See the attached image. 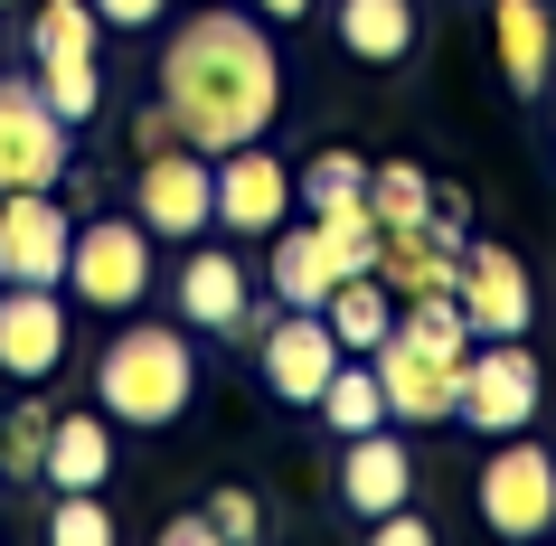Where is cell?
I'll return each instance as SVG.
<instances>
[{"mask_svg": "<svg viewBox=\"0 0 556 546\" xmlns=\"http://www.w3.org/2000/svg\"><path fill=\"white\" fill-rule=\"evenodd\" d=\"M161 104H170L179 142L207 161L236 142H264L283 114V48L245 10H189L179 38L161 48Z\"/></svg>", "mask_w": 556, "mask_h": 546, "instance_id": "1", "label": "cell"}, {"mask_svg": "<svg viewBox=\"0 0 556 546\" xmlns=\"http://www.w3.org/2000/svg\"><path fill=\"white\" fill-rule=\"evenodd\" d=\"M94 405L123 433H170L199 405V330L189 320H123L94 358Z\"/></svg>", "mask_w": 556, "mask_h": 546, "instance_id": "2", "label": "cell"}, {"mask_svg": "<svg viewBox=\"0 0 556 546\" xmlns=\"http://www.w3.org/2000/svg\"><path fill=\"white\" fill-rule=\"evenodd\" d=\"M151 245L161 236L142 227V217H86L76 227V245H66V302H86V312H142L151 302Z\"/></svg>", "mask_w": 556, "mask_h": 546, "instance_id": "3", "label": "cell"}, {"mask_svg": "<svg viewBox=\"0 0 556 546\" xmlns=\"http://www.w3.org/2000/svg\"><path fill=\"white\" fill-rule=\"evenodd\" d=\"M538 348L528 340H471L463 377H453V424H471L481 443H500V433H528V415H538Z\"/></svg>", "mask_w": 556, "mask_h": 546, "instance_id": "4", "label": "cell"}, {"mask_svg": "<svg viewBox=\"0 0 556 546\" xmlns=\"http://www.w3.org/2000/svg\"><path fill=\"white\" fill-rule=\"evenodd\" d=\"M66 170H76V123L38 94V76H0V199L58 189Z\"/></svg>", "mask_w": 556, "mask_h": 546, "instance_id": "5", "label": "cell"}, {"mask_svg": "<svg viewBox=\"0 0 556 546\" xmlns=\"http://www.w3.org/2000/svg\"><path fill=\"white\" fill-rule=\"evenodd\" d=\"M132 217H142L161 245H199V236H217V161L189 142L151 151L142 170H132Z\"/></svg>", "mask_w": 556, "mask_h": 546, "instance_id": "6", "label": "cell"}, {"mask_svg": "<svg viewBox=\"0 0 556 546\" xmlns=\"http://www.w3.org/2000/svg\"><path fill=\"white\" fill-rule=\"evenodd\" d=\"M481 528L491 537H547L556 528V453L528 433H500V453L481 461Z\"/></svg>", "mask_w": 556, "mask_h": 546, "instance_id": "7", "label": "cell"}, {"mask_svg": "<svg viewBox=\"0 0 556 546\" xmlns=\"http://www.w3.org/2000/svg\"><path fill=\"white\" fill-rule=\"evenodd\" d=\"M170 320H189L199 340H245L255 330V274L236 245H189L170 283Z\"/></svg>", "mask_w": 556, "mask_h": 546, "instance_id": "8", "label": "cell"}, {"mask_svg": "<svg viewBox=\"0 0 556 546\" xmlns=\"http://www.w3.org/2000/svg\"><path fill=\"white\" fill-rule=\"evenodd\" d=\"M453 302H463L471 340H528V320H538V283H528V264L509 245H463Z\"/></svg>", "mask_w": 556, "mask_h": 546, "instance_id": "9", "label": "cell"}, {"mask_svg": "<svg viewBox=\"0 0 556 546\" xmlns=\"http://www.w3.org/2000/svg\"><path fill=\"white\" fill-rule=\"evenodd\" d=\"M340 358H350V348L330 340L321 312H274L264 340H255V368H264V396L274 405H321V386H330Z\"/></svg>", "mask_w": 556, "mask_h": 546, "instance_id": "10", "label": "cell"}, {"mask_svg": "<svg viewBox=\"0 0 556 546\" xmlns=\"http://www.w3.org/2000/svg\"><path fill=\"white\" fill-rule=\"evenodd\" d=\"M293 161H274L264 142H236V151H217V236H274L283 217H293Z\"/></svg>", "mask_w": 556, "mask_h": 546, "instance_id": "11", "label": "cell"}, {"mask_svg": "<svg viewBox=\"0 0 556 546\" xmlns=\"http://www.w3.org/2000/svg\"><path fill=\"white\" fill-rule=\"evenodd\" d=\"M66 245H76V217L58 189L0 199V283H66Z\"/></svg>", "mask_w": 556, "mask_h": 546, "instance_id": "12", "label": "cell"}, {"mask_svg": "<svg viewBox=\"0 0 556 546\" xmlns=\"http://www.w3.org/2000/svg\"><path fill=\"white\" fill-rule=\"evenodd\" d=\"M66 368V302L58 283H0V377L48 386Z\"/></svg>", "mask_w": 556, "mask_h": 546, "instance_id": "13", "label": "cell"}, {"mask_svg": "<svg viewBox=\"0 0 556 546\" xmlns=\"http://www.w3.org/2000/svg\"><path fill=\"white\" fill-rule=\"evenodd\" d=\"M368 368H378V386H387V424H406V433H425V424H453V358H434V348H415V340H396L387 330L378 348H368Z\"/></svg>", "mask_w": 556, "mask_h": 546, "instance_id": "14", "label": "cell"}, {"mask_svg": "<svg viewBox=\"0 0 556 546\" xmlns=\"http://www.w3.org/2000/svg\"><path fill=\"white\" fill-rule=\"evenodd\" d=\"M264 245H274V255H264V302H274V312H321L330 283L350 274L321 217H312V227H293V217H283V227L264 236Z\"/></svg>", "mask_w": 556, "mask_h": 546, "instance_id": "15", "label": "cell"}, {"mask_svg": "<svg viewBox=\"0 0 556 546\" xmlns=\"http://www.w3.org/2000/svg\"><path fill=\"white\" fill-rule=\"evenodd\" d=\"M491 48H500V86L538 104L556 86V10L547 0H491Z\"/></svg>", "mask_w": 556, "mask_h": 546, "instance_id": "16", "label": "cell"}, {"mask_svg": "<svg viewBox=\"0 0 556 546\" xmlns=\"http://www.w3.org/2000/svg\"><path fill=\"white\" fill-rule=\"evenodd\" d=\"M415 499V461H406V424H378V433H350L340 443V509L350 518H378Z\"/></svg>", "mask_w": 556, "mask_h": 546, "instance_id": "17", "label": "cell"}, {"mask_svg": "<svg viewBox=\"0 0 556 546\" xmlns=\"http://www.w3.org/2000/svg\"><path fill=\"white\" fill-rule=\"evenodd\" d=\"M330 38L358 66H406L425 48V0H340L330 10Z\"/></svg>", "mask_w": 556, "mask_h": 546, "instance_id": "18", "label": "cell"}, {"mask_svg": "<svg viewBox=\"0 0 556 546\" xmlns=\"http://www.w3.org/2000/svg\"><path fill=\"white\" fill-rule=\"evenodd\" d=\"M48 490H104L114 481V415L86 405V415H58L48 424V461H38Z\"/></svg>", "mask_w": 556, "mask_h": 546, "instance_id": "19", "label": "cell"}, {"mask_svg": "<svg viewBox=\"0 0 556 546\" xmlns=\"http://www.w3.org/2000/svg\"><path fill=\"white\" fill-rule=\"evenodd\" d=\"M321 320H330V340L350 348V358H368V348L396 330V292H387L378 274H340V283H330V302H321Z\"/></svg>", "mask_w": 556, "mask_h": 546, "instance_id": "20", "label": "cell"}, {"mask_svg": "<svg viewBox=\"0 0 556 546\" xmlns=\"http://www.w3.org/2000/svg\"><path fill=\"white\" fill-rule=\"evenodd\" d=\"M453 264H463V255H453L434 227H396L378 245V283L396 292V302H415V292H453Z\"/></svg>", "mask_w": 556, "mask_h": 546, "instance_id": "21", "label": "cell"}, {"mask_svg": "<svg viewBox=\"0 0 556 546\" xmlns=\"http://www.w3.org/2000/svg\"><path fill=\"white\" fill-rule=\"evenodd\" d=\"M312 415L330 424V443H350V433H378V424H387V386H378V368H368V358H340Z\"/></svg>", "mask_w": 556, "mask_h": 546, "instance_id": "22", "label": "cell"}, {"mask_svg": "<svg viewBox=\"0 0 556 546\" xmlns=\"http://www.w3.org/2000/svg\"><path fill=\"white\" fill-rule=\"evenodd\" d=\"M104 48V20H94V0H38L29 10V58H94Z\"/></svg>", "mask_w": 556, "mask_h": 546, "instance_id": "23", "label": "cell"}, {"mask_svg": "<svg viewBox=\"0 0 556 546\" xmlns=\"http://www.w3.org/2000/svg\"><path fill=\"white\" fill-rule=\"evenodd\" d=\"M368 207H378V227H425L434 217V179L415 170V161H368Z\"/></svg>", "mask_w": 556, "mask_h": 546, "instance_id": "24", "label": "cell"}, {"mask_svg": "<svg viewBox=\"0 0 556 546\" xmlns=\"http://www.w3.org/2000/svg\"><path fill=\"white\" fill-rule=\"evenodd\" d=\"M358 189H368V151H350V142H321V151L293 170V199L312 207V217H321L330 199H358Z\"/></svg>", "mask_w": 556, "mask_h": 546, "instance_id": "25", "label": "cell"}, {"mask_svg": "<svg viewBox=\"0 0 556 546\" xmlns=\"http://www.w3.org/2000/svg\"><path fill=\"white\" fill-rule=\"evenodd\" d=\"M48 424H58V405L48 396H20L0 415V481H38V461H48Z\"/></svg>", "mask_w": 556, "mask_h": 546, "instance_id": "26", "label": "cell"}, {"mask_svg": "<svg viewBox=\"0 0 556 546\" xmlns=\"http://www.w3.org/2000/svg\"><path fill=\"white\" fill-rule=\"evenodd\" d=\"M38 94H48L76 132L104 123V66H94V58H48V66H38Z\"/></svg>", "mask_w": 556, "mask_h": 546, "instance_id": "27", "label": "cell"}, {"mask_svg": "<svg viewBox=\"0 0 556 546\" xmlns=\"http://www.w3.org/2000/svg\"><path fill=\"white\" fill-rule=\"evenodd\" d=\"M48 537L58 546H114V499L104 490H58L48 499Z\"/></svg>", "mask_w": 556, "mask_h": 546, "instance_id": "28", "label": "cell"}, {"mask_svg": "<svg viewBox=\"0 0 556 546\" xmlns=\"http://www.w3.org/2000/svg\"><path fill=\"white\" fill-rule=\"evenodd\" d=\"M207 518H217V546H245V537H264L255 490H217V499H207Z\"/></svg>", "mask_w": 556, "mask_h": 546, "instance_id": "29", "label": "cell"}, {"mask_svg": "<svg viewBox=\"0 0 556 546\" xmlns=\"http://www.w3.org/2000/svg\"><path fill=\"white\" fill-rule=\"evenodd\" d=\"M94 20H104V29H123V38H142V29H161V20H170V0H94Z\"/></svg>", "mask_w": 556, "mask_h": 546, "instance_id": "30", "label": "cell"}, {"mask_svg": "<svg viewBox=\"0 0 556 546\" xmlns=\"http://www.w3.org/2000/svg\"><path fill=\"white\" fill-rule=\"evenodd\" d=\"M425 227H434L443 245L463 255V245H471V199H463V189H434V217H425Z\"/></svg>", "mask_w": 556, "mask_h": 546, "instance_id": "31", "label": "cell"}, {"mask_svg": "<svg viewBox=\"0 0 556 546\" xmlns=\"http://www.w3.org/2000/svg\"><path fill=\"white\" fill-rule=\"evenodd\" d=\"M170 142H179L170 104H142V114H132V151H142V161H151V151H170Z\"/></svg>", "mask_w": 556, "mask_h": 546, "instance_id": "32", "label": "cell"}, {"mask_svg": "<svg viewBox=\"0 0 556 546\" xmlns=\"http://www.w3.org/2000/svg\"><path fill=\"white\" fill-rule=\"evenodd\" d=\"M161 546H217V518L189 509V518H161Z\"/></svg>", "mask_w": 556, "mask_h": 546, "instance_id": "33", "label": "cell"}, {"mask_svg": "<svg viewBox=\"0 0 556 546\" xmlns=\"http://www.w3.org/2000/svg\"><path fill=\"white\" fill-rule=\"evenodd\" d=\"M255 20H312V0H255Z\"/></svg>", "mask_w": 556, "mask_h": 546, "instance_id": "34", "label": "cell"}, {"mask_svg": "<svg viewBox=\"0 0 556 546\" xmlns=\"http://www.w3.org/2000/svg\"><path fill=\"white\" fill-rule=\"evenodd\" d=\"M0 10H10V0H0Z\"/></svg>", "mask_w": 556, "mask_h": 546, "instance_id": "35", "label": "cell"}, {"mask_svg": "<svg viewBox=\"0 0 556 546\" xmlns=\"http://www.w3.org/2000/svg\"><path fill=\"white\" fill-rule=\"evenodd\" d=\"M547 453H556V443H547Z\"/></svg>", "mask_w": 556, "mask_h": 546, "instance_id": "36", "label": "cell"}]
</instances>
